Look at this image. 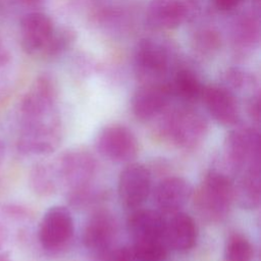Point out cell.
I'll return each instance as SVG.
<instances>
[{"mask_svg": "<svg viewBox=\"0 0 261 261\" xmlns=\"http://www.w3.org/2000/svg\"><path fill=\"white\" fill-rule=\"evenodd\" d=\"M239 173L241 175L237 184H233L234 200L243 208H258L261 199L260 165L247 167Z\"/></svg>", "mask_w": 261, "mask_h": 261, "instance_id": "d6986e66", "label": "cell"}, {"mask_svg": "<svg viewBox=\"0 0 261 261\" xmlns=\"http://www.w3.org/2000/svg\"><path fill=\"white\" fill-rule=\"evenodd\" d=\"M254 250L250 241L240 233L230 234L224 247V261H252Z\"/></svg>", "mask_w": 261, "mask_h": 261, "instance_id": "603a6c76", "label": "cell"}, {"mask_svg": "<svg viewBox=\"0 0 261 261\" xmlns=\"http://www.w3.org/2000/svg\"><path fill=\"white\" fill-rule=\"evenodd\" d=\"M117 226L113 216L104 210H99L88 219L83 241L85 247L100 256L113 255L111 248L116 238Z\"/></svg>", "mask_w": 261, "mask_h": 261, "instance_id": "30bf717a", "label": "cell"}, {"mask_svg": "<svg viewBox=\"0 0 261 261\" xmlns=\"http://www.w3.org/2000/svg\"><path fill=\"white\" fill-rule=\"evenodd\" d=\"M169 88L172 95L184 101L194 102L201 98L204 87L193 71L180 69L175 73Z\"/></svg>", "mask_w": 261, "mask_h": 261, "instance_id": "44dd1931", "label": "cell"}, {"mask_svg": "<svg viewBox=\"0 0 261 261\" xmlns=\"http://www.w3.org/2000/svg\"><path fill=\"white\" fill-rule=\"evenodd\" d=\"M9 60V52L4 44L0 41V67L4 66Z\"/></svg>", "mask_w": 261, "mask_h": 261, "instance_id": "484cf974", "label": "cell"}, {"mask_svg": "<svg viewBox=\"0 0 261 261\" xmlns=\"http://www.w3.org/2000/svg\"><path fill=\"white\" fill-rule=\"evenodd\" d=\"M242 1L243 0H214L215 5L221 10H230L240 5Z\"/></svg>", "mask_w": 261, "mask_h": 261, "instance_id": "d4e9b609", "label": "cell"}, {"mask_svg": "<svg viewBox=\"0 0 261 261\" xmlns=\"http://www.w3.org/2000/svg\"><path fill=\"white\" fill-rule=\"evenodd\" d=\"M186 16L187 6L181 0H151L147 9V20L157 30L175 29Z\"/></svg>", "mask_w": 261, "mask_h": 261, "instance_id": "ac0fdd59", "label": "cell"}, {"mask_svg": "<svg viewBox=\"0 0 261 261\" xmlns=\"http://www.w3.org/2000/svg\"><path fill=\"white\" fill-rule=\"evenodd\" d=\"M55 89L52 82L45 76L39 77L21 101L20 111L23 121L55 117Z\"/></svg>", "mask_w": 261, "mask_h": 261, "instance_id": "7c38bea8", "label": "cell"}, {"mask_svg": "<svg viewBox=\"0 0 261 261\" xmlns=\"http://www.w3.org/2000/svg\"><path fill=\"white\" fill-rule=\"evenodd\" d=\"M168 255L165 243H133L113 253V261H164Z\"/></svg>", "mask_w": 261, "mask_h": 261, "instance_id": "ffe728a7", "label": "cell"}, {"mask_svg": "<svg viewBox=\"0 0 261 261\" xmlns=\"http://www.w3.org/2000/svg\"><path fill=\"white\" fill-rule=\"evenodd\" d=\"M207 129V120L200 112L190 107H180L164 117L159 133L172 146L193 150L204 141Z\"/></svg>", "mask_w": 261, "mask_h": 261, "instance_id": "3957f363", "label": "cell"}, {"mask_svg": "<svg viewBox=\"0 0 261 261\" xmlns=\"http://www.w3.org/2000/svg\"><path fill=\"white\" fill-rule=\"evenodd\" d=\"M95 172L94 157L83 150L64 153L56 166L57 178L68 190L72 204H82L91 198V184Z\"/></svg>", "mask_w": 261, "mask_h": 261, "instance_id": "7a4b0ae2", "label": "cell"}, {"mask_svg": "<svg viewBox=\"0 0 261 261\" xmlns=\"http://www.w3.org/2000/svg\"><path fill=\"white\" fill-rule=\"evenodd\" d=\"M60 141V123L58 118L54 117L24 121L17 145L22 153L48 155L58 148Z\"/></svg>", "mask_w": 261, "mask_h": 261, "instance_id": "5b68a950", "label": "cell"}, {"mask_svg": "<svg viewBox=\"0 0 261 261\" xmlns=\"http://www.w3.org/2000/svg\"><path fill=\"white\" fill-rule=\"evenodd\" d=\"M0 261H11V260H9V259H7V258H2V257H0Z\"/></svg>", "mask_w": 261, "mask_h": 261, "instance_id": "f1b7e54d", "label": "cell"}, {"mask_svg": "<svg viewBox=\"0 0 261 261\" xmlns=\"http://www.w3.org/2000/svg\"><path fill=\"white\" fill-rule=\"evenodd\" d=\"M168 54L165 48L153 40H142L135 54L137 74L145 84L160 83L168 71Z\"/></svg>", "mask_w": 261, "mask_h": 261, "instance_id": "9c48e42d", "label": "cell"}, {"mask_svg": "<svg viewBox=\"0 0 261 261\" xmlns=\"http://www.w3.org/2000/svg\"><path fill=\"white\" fill-rule=\"evenodd\" d=\"M57 179L56 168L45 163L35 165L30 174L31 187L40 196L53 194L56 190Z\"/></svg>", "mask_w": 261, "mask_h": 261, "instance_id": "7402d4cb", "label": "cell"}, {"mask_svg": "<svg viewBox=\"0 0 261 261\" xmlns=\"http://www.w3.org/2000/svg\"><path fill=\"white\" fill-rule=\"evenodd\" d=\"M74 231L70 211L64 206H53L43 215L39 226V241L47 251H58L71 240Z\"/></svg>", "mask_w": 261, "mask_h": 261, "instance_id": "52a82bcc", "label": "cell"}, {"mask_svg": "<svg viewBox=\"0 0 261 261\" xmlns=\"http://www.w3.org/2000/svg\"><path fill=\"white\" fill-rule=\"evenodd\" d=\"M171 96L169 85L162 83L144 84L132 98V112L141 121L151 120L166 109Z\"/></svg>", "mask_w": 261, "mask_h": 261, "instance_id": "8fae6325", "label": "cell"}, {"mask_svg": "<svg viewBox=\"0 0 261 261\" xmlns=\"http://www.w3.org/2000/svg\"><path fill=\"white\" fill-rule=\"evenodd\" d=\"M201 99L212 118L224 126H233L240 120V109L234 96L225 88H203Z\"/></svg>", "mask_w": 261, "mask_h": 261, "instance_id": "2e32d148", "label": "cell"}, {"mask_svg": "<svg viewBox=\"0 0 261 261\" xmlns=\"http://www.w3.org/2000/svg\"><path fill=\"white\" fill-rule=\"evenodd\" d=\"M248 111L251 115V117L253 119H255L256 121H259V117H260V103H259V97H255L251 100L249 107H248Z\"/></svg>", "mask_w": 261, "mask_h": 261, "instance_id": "cb8c5ba5", "label": "cell"}, {"mask_svg": "<svg viewBox=\"0 0 261 261\" xmlns=\"http://www.w3.org/2000/svg\"><path fill=\"white\" fill-rule=\"evenodd\" d=\"M197 239L198 228L189 214L178 211L165 218L164 240L168 249L186 253L194 248Z\"/></svg>", "mask_w": 261, "mask_h": 261, "instance_id": "e0dca14e", "label": "cell"}, {"mask_svg": "<svg viewBox=\"0 0 261 261\" xmlns=\"http://www.w3.org/2000/svg\"><path fill=\"white\" fill-rule=\"evenodd\" d=\"M164 229L165 218L158 210L139 209L127 220V231L133 243H165Z\"/></svg>", "mask_w": 261, "mask_h": 261, "instance_id": "9a60e30c", "label": "cell"}, {"mask_svg": "<svg viewBox=\"0 0 261 261\" xmlns=\"http://www.w3.org/2000/svg\"><path fill=\"white\" fill-rule=\"evenodd\" d=\"M54 33L52 19L43 12H30L21 19V45L29 54H44Z\"/></svg>", "mask_w": 261, "mask_h": 261, "instance_id": "4fadbf2b", "label": "cell"}, {"mask_svg": "<svg viewBox=\"0 0 261 261\" xmlns=\"http://www.w3.org/2000/svg\"><path fill=\"white\" fill-rule=\"evenodd\" d=\"M192 198L199 215L209 222L221 221L234 201L231 177L219 170L209 171L202 179Z\"/></svg>", "mask_w": 261, "mask_h": 261, "instance_id": "6da1fadb", "label": "cell"}, {"mask_svg": "<svg viewBox=\"0 0 261 261\" xmlns=\"http://www.w3.org/2000/svg\"><path fill=\"white\" fill-rule=\"evenodd\" d=\"M96 148L101 156L112 162H129L139 152V143L134 133L122 124H109L97 136Z\"/></svg>", "mask_w": 261, "mask_h": 261, "instance_id": "8992f818", "label": "cell"}, {"mask_svg": "<svg viewBox=\"0 0 261 261\" xmlns=\"http://www.w3.org/2000/svg\"><path fill=\"white\" fill-rule=\"evenodd\" d=\"M3 155H4V146H3L2 142L0 141V162H1L2 158H3Z\"/></svg>", "mask_w": 261, "mask_h": 261, "instance_id": "83f0119b", "label": "cell"}, {"mask_svg": "<svg viewBox=\"0 0 261 261\" xmlns=\"http://www.w3.org/2000/svg\"><path fill=\"white\" fill-rule=\"evenodd\" d=\"M191 184L181 176H168L161 179L154 189L153 199L158 211L172 214L180 211L193 196Z\"/></svg>", "mask_w": 261, "mask_h": 261, "instance_id": "5bb4252c", "label": "cell"}, {"mask_svg": "<svg viewBox=\"0 0 261 261\" xmlns=\"http://www.w3.org/2000/svg\"><path fill=\"white\" fill-rule=\"evenodd\" d=\"M118 197L123 206L129 209L140 207L151 192V173L140 163H130L120 172L117 182Z\"/></svg>", "mask_w": 261, "mask_h": 261, "instance_id": "ba28073f", "label": "cell"}, {"mask_svg": "<svg viewBox=\"0 0 261 261\" xmlns=\"http://www.w3.org/2000/svg\"><path fill=\"white\" fill-rule=\"evenodd\" d=\"M224 159L229 169L236 173L247 167L260 165V136L253 127L231 129L223 145Z\"/></svg>", "mask_w": 261, "mask_h": 261, "instance_id": "277c9868", "label": "cell"}, {"mask_svg": "<svg viewBox=\"0 0 261 261\" xmlns=\"http://www.w3.org/2000/svg\"><path fill=\"white\" fill-rule=\"evenodd\" d=\"M8 239V232L5 228V226L0 222V250L5 246Z\"/></svg>", "mask_w": 261, "mask_h": 261, "instance_id": "4316f807", "label": "cell"}]
</instances>
